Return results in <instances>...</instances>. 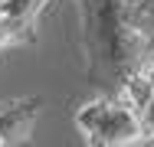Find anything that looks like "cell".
Listing matches in <instances>:
<instances>
[{
    "instance_id": "3",
    "label": "cell",
    "mask_w": 154,
    "mask_h": 147,
    "mask_svg": "<svg viewBox=\"0 0 154 147\" xmlns=\"http://www.w3.org/2000/svg\"><path fill=\"white\" fill-rule=\"evenodd\" d=\"M49 0H0V52L36 39L39 13Z\"/></svg>"
},
{
    "instance_id": "4",
    "label": "cell",
    "mask_w": 154,
    "mask_h": 147,
    "mask_svg": "<svg viewBox=\"0 0 154 147\" xmlns=\"http://www.w3.org/2000/svg\"><path fill=\"white\" fill-rule=\"evenodd\" d=\"M39 108H43V98H36V95L3 101L0 105V137H3V144H26Z\"/></svg>"
},
{
    "instance_id": "1",
    "label": "cell",
    "mask_w": 154,
    "mask_h": 147,
    "mask_svg": "<svg viewBox=\"0 0 154 147\" xmlns=\"http://www.w3.org/2000/svg\"><path fill=\"white\" fill-rule=\"evenodd\" d=\"M82 16L85 79L102 92H118L128 75L154 56V29L125 0H75Z\"/></svg>"
},
{
    "instance_id": "6",
    "label": "cell",
    "mask_w": 154,
    "mask_h": 147,
    "mask_svg": "<svg viewBox=\"0 0 154 147\" xmlns=\"http://www.w3.org/2000/svg\"><path fill=\"white\" fill-rule=\"evenodd\" d=\"M125 3H128L144 23H154V0H125Z\"/></svg>"
},
{
    "instance_id": "5",
    "label": "cell",
    "mask_w": 154,
    "mask_h": 147,
    "mask_svg": "<svg viewBox=\"0 0 154 147\" xmlns=\"http://www.w3.org/2000/svg\"><path fill=\"white\" fill-rule=\"evenodd\" d=\"M144 75H148V95H144L138 115H141L144 128H148V134H151V144H154V56L144 62Z\"/></svg>"
},
{
    "instance_id": "2",
    "label": "cell",
    "mask_w": 154,
    "mask_h": 147,
    "mask_svg": "<svg viewBox=\"0 0 154 147\" xmlns=\"http://www.w3.org/2000/svg\"><path fill=\"white\" fill-rule=\"evenodd\" d=\"M75 128L82 131L85 144L95 147H128V144H151V134L138 108L122 92H105L92 101L79 105Z\"/></svg>"
}]
</instances>
